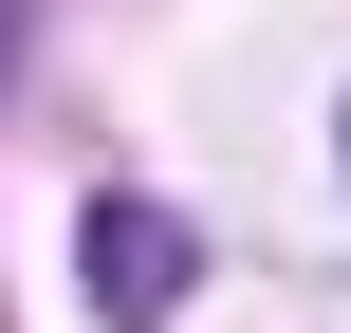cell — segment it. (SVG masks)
I'll use <instances>...</instances> for the list:
<instances>
[{"mask_svg":"<svg viewBox=\"0 0 351 333\" xmlns=\"http://www.w3.org/2000/svg\"><path fill=\"white\" fill-rule=\"evenodd\" d=\"M74 278H93L111 333H148L167 297H185V222H167V204H93V222H74Z\"/></svg>","mask_w":351,"mask_h":333,"instance_id":"cell-1","label":"cell"}]
</instances>
